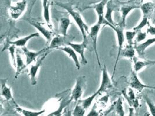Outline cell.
<instances>
[{
	"label": "cell",
	"instance_id": "obj_9",
	"mask_svg": "<svg viewBox=\"0 0 155 116\" xmlns=\"http://www.w3.org/2000/svg\"><path fill=\"white\" fill-rule=\"evenodd\" d=\"M28 22L33 26L35 29H37L43 36L48 41L52 39V31L47 26H45L41 22L37 21L33 19H28Z\"/></svg>",
	"mask_w": 155,
	"mask_h": 116
},
{
	"label": "cell",
	"instance_id": "obj_7",
	"mask_svg": "<svg viewBox=\"0 0 155 116\" xmlns=\"http://www.w3.org/2000/svg\"><path fill=\"white\" fill-rule=\"evenodd\" d=\"M27 7V1L21 0L15 2L9 8V13L11 18L14 20H18L24 14Z\"/></svg>",
	"mask_w": 155,
	"mask_h": 116
},
{
	"label": "cell",
	"instance_id": "obj_37",
	"mask_svg": "<svg viewBox=\"0 0 155 116\" xmlns=\"http://www.w3.org/2000/svg\"><path fill=\"white\" fill-rule=\"evenodd\" d=\"M151 65H155V61H149Z\"/></svg>",
	"mask_w": 155,
	"mask_h": 116
},
{
	"label": "cell",
	"instance_id": "obj_19",
	"mask_svg": "<svg viewBox=\"0 0 155 116\" xmlns=\"http://www.w3.org/2000/svg\"><path fill=\"white\" fill-rule=\"evenodd\" d=\"M16 74H15V78L17 79L18 77L27 67L26 63L24 62L23 59L21 58V53L18 50H16Z\"/></svg>",
	"mask_w": 155,
	"mask_h": 116
},
{
	"label": "cell",
	"instance_id": "obj_27",
	"mask_svg": "<svg viewBox=\"0 0 155 116\" xmlns=\"http://www.w3.org/2000/svg\"><path fill=\"white\" fill-rule=\"evenodd\" d=\"M133 62H134V70L135 72H138L140 70H142L143 68L151 65L149 61L147 62H143L138 60L135 57L133 58Z\"/></svg>",
	"mask_w": 155,
	"mask_h": 116
},
{
	"label": "cell",
	"instance_id": "obj_29",
	"mask_svg": "<svg viewBox=\"0 0 155 116\" xmlns=\"http://www.w3.org/2000/svg\"><path fill=\"white\" fill-rule=\"evenodd\" d=\"M137 34V31H126L125 33V38L127 40L128 45H133V40L136 34Z\"/></svg>",
	"mask_w": 155,
	"mask_h": 116
},
{
	"label": "cell",
	"instance_id": "obj_13",
	"mask_svg": "<svg viewBox=\"0 0 155 116\" xmlns=\"http://www.w3.org/2000/svg\"><path fill=\"white\" fill-rule=\"evenodd\" d=\"M110 0H101L98 3L94 4L92 6L91 8L94 9L96 12L97 16H98V22L104 24V10L105 8L106 7V5L107 4L108 2Z\"/></svg>",
	"mask_w": 155,
	"mask_h": 116
},
{
	"label": "cell",
	"instance_id": "obj_34",
	"mask_svg": "<svg viewBox=\"0 0 155 116\" xmlns=\"http://www.w3.org/2000/svg\"><path fill=\"white\" fill-rule=\"evenodd\" d=\"M147 37V33H143L140 31L138 33L136 38H135V41L137 43H140L141 41H143Z\"/></svg>",
	"mask_w": 155,
	"mask_h": 116
},
{
	"label": "cell",
	"instance_id": "obj_36",
	"mask_svg": "<svg viewBox=\"0 0 155 116\" xmlns=\"http://www.w3.org/2000/svg\"><path fill=\"white\" fill-rule=\"evenodd\" d=\"M95 105L93 107V108L90 111V113H88V114L87 116H98L99 113L97 111H96V109H95Z\"/></svg>",
	"mask_w": 155,
	"mask_h": 116
},
{
	"label": "cell",
	"instance_id": "obj_25",
	"mask_svg": "<svg viewBox=\"0 0 155 116\" xmlns=\"http://www.w3.org/2000/svg\"><path fill=\"white\" fill-rule=\"evenodd\" d=\"M98 95H99L98 92L97 91L95 93H94L93 94L91 95L90 96L87 97V98H85L84 99H83V100L80 99L78 102L83 106V108L84 109L87 110L91 106L92 102Z\"/></svg>",
	"mask_w": 155,
	"mask_h": 116
},
{
	"label": "cell",
	"instance_id": "obj_33",
	"mask_svg": "<svg viewBox=\"0 0 155 116\" xmlns=\"http://www.w3.org/2000/svg\"><path fill=\"white\" fill-rule=\"evenodd\" d=\"M148 23V18L147 16H143V18L140 23V24L133 28L134 30L135 31H140L141 29H143L145 26H147Z\"/></svg>",
	"mask_w": 155,
	"mask_h": 116
},
{
	"label": "cell",
	"instance_id": "obj_32",
	"mask_svg": "<svg viewBox=\"0 0 155 116\" xmlns=\"http://www.w3.org/2000/svg\"><path fill=\"white\" fill-rule=\"evenodd\" d=\"M145 101L146 102L149 109L150 111V113L153 116H155V105L152 102L150 101V99L148 98L147 96H144Z\"/></svg>",
	"mask_w": 155,
	"mask_h": 116
},
{
	"label": "cell",
	"instance_id": "obj_28",
	"mask_svg": "<svg viewBox=\"0 0 155 116\" xmlns=\"http://www.w3.org/2000/svg\"><path fill=\"white\" fill-rule=\"evenodd\" d=\"M16 46H15L13 44H11V45L8 48V50L9 52L11 60L12 62V65L16 69V49H15Z\"/></svg>",
	"mask_w": 155,
	"mask_h": 116
},
{
	"label": "cell",
	"instance_id": "obj_11",
	"mask_svg": "<svg viewBox=\"0 0 155 116\" xmlns=\"http://www.w3.org/2000/svg\"><path fill=\"white\" fill-rule=\"evenodd\" d=\"M69 45L76 52V53L80 56L81 58V63L82 65H87L88 61L85 56V50L88 47V40L83 41L81 43H70Z\"/></svg>",
	"mask_w": 155,
	"mask_h": 116
},
{
	"label": "cell",
	"instance_id": "obj_30",
	"mask_svg": "<svg viewBox=\"0 0 155 116\" xmlns=\"http://www.w3.org/2000/svg\"><path fill=\"white\" fill-rule=\"evenodd\" d=\"M115 109H116L117 114L118 116H124L125 115L124 111L123 110V102L121 98H119L116 102Z\"/></svg>",
	"mask_w": 155,
	"mask_h": 116
},
{
	"label": "cell",
	"instance_id": "obj_18",
	"mask_svg": "<svg viewBox=\"0 0 155 116\" xmlns=\"http://www.w3.org/2000/svg\"><path fill=\"white\" fill-rule=\"evenodd\" d=\"M71 25V20L69 16L62 18L59 22V34L64 36L68 35V31Z\"/></svg>",
	"mask_w": 155,
	"mask_h": 116
},
{
	"label": "cell",
	"instance_id": "obj_10",
	"mask_svg": "<svg viewBox=\"0 0 155 116\" xmlns=\"http://www.w3.org/2000/svg\"><path fill=\"white\" fill-rule=\"evenodd\" d=\"M21 49L26 58V64L28 67V66L31 65L32 63L35 62L37 58H39V56H40L42 53H44L45 51H47L48 48V47L44 48L42 50L37 52L30 51L26 47L21 48Z\"/></svg>",
	"mask_w": 155,
	"mask_h": 116
},
{
	"label": "cell",
	"instance_id": "obj_26",
	"mask_svg": "<svg viewBox=\"0 0 155 116\" xmlns=\"http://www.w3.org/2000/svg\"><path fill=\"white\" fill-rule=\"evenodd\" d=\"M143 16H147L150 14L155 8V4L153 2H146L140 6Z\"/></svg>",
	"mask_w": 155,
	"mask_h": 116
},
{
	"label": "cell",
	"instance_id": "obj_35",
	"mask_svg": "<svg viewBox=\"0 0 155 116\" xmlns=\"http://www.w3.org/2000/svg\"><path fill=\"white\" fill-rule=\"evenodd\" d=\"M147 33L152 36H155V27L149 26L147 30Z\"/></svg>",
	"mask_w": 155,
	"mask_h": 116
},
{
	"label": "cell",
	"instance_id": "obj_31",
	"mask_svg": "<svg viewBox=\"0 0 155 116\" xmlns=\"http://www.w3.org/2000/svg\"><path fill=\"white\" fill-rule=\"evenodd\" d=\"M86 110L83 108V106L80 105L78 103L75 106L74 110L72 113V115L75 116H84Z\"/></svg>",
	"mask_w": 155,
	"mask_h": 116
},
{
	"label": "cell",
	"instance_id": "obj_2",
	"mask_svg": "<svg viewBox=\"0 0 155 116\" xmlns=\"http://www.w3.org/2000/svg\"><path fill=\"white\" fill-rule=\"evenodd\" d=\"M104 25H106V26H109L110 27H111L112 29H113V30L115 31L116 34V36H117V43H118V52H117V58H116V62H115V65L114 66V69H113V75H112V79L114 77V73L116 72V67L117 65V63H118V62L119 60V59H120V53H121V51L123 49V44L124 42V40H125V35L124 34V31H123V27H121L120 26H116L112 25L111 24H109L107 22H105V20L104 21V23H103Z\"/></svg>",
	"mask_w": 155,
	"mask_h": 116
},
{
	"label": "cell",
	"instance_id": "obj_22",
	"mask_svg": "<svg viewBox=\"0 0 155 116\" xmlns=\"http://www.w3.org/2000/svg\"><path fill=\"white\" fill-rule=\"evenodd\" d=\"M15 109L19 113H21L23 116H38L41 115L45 112V109H42V110L40 111H31L27 109H23L18 105V104L15 102Z\"/></svg>",
	"mask_w": 155,
	"mask_h": 116
},
{
	"label": "cell",
	"instance_id": "obj_24",
	"mask_svg": "<svg viewBox=\"0 0 155 116\" xmlns=\"http://www.w3.org/2000/svg\"><path fill=\"white\" fill-rule=\"evenodd\" d=\"M135 51L133 45H127L124 49H122L120 53V58H126L133 59L135 57Z\"/></svg>",
	"mask_w": 155,
	"mask_h": 116
},
{
	"label": "cell",
	"instance_id": "obj_15",
	"mask_svg": "<svg viewBox=\"0 0 155 116\" xmlns=\"http://www.w3.org/2000/svg\"><path fill=\"white\" fill-rule=\"evenodd\" d=\"M58 50H61V51L64 52L69 58H71L73 60V61L74 62L75 66L78 70H80L81 63H80V60L78 58V53L71 47V46L67 45L65 47H60L58 49Z\"/></svg>",
	"mask_w": 155,
	"mask_h": 116
},
{
	"label": "cell",
	"instance_id": "obj_23",
	"mask_svg": "<svg viewBox=\"0 0 155 116\" xmlns=\"http://www.w3.org/2000/svg\"><path fill=\"white\" fill-rule=\"evenodd\" d=\"M154 43H155V37L149 38L144 43L137 45L135 47L136 51L140 56H142L144 55L145 51L147 50V48Z\"/></svg>",
	"mask_w": 155,
	"mask_h": 116
},
{
	"label": "cell",
	"instance_id": "obj_12",
	"mask_svg": "<svg viewBox=\"0 0 155 116\" xmlns=\"http://www.w3.org/2000/svg\"><path fill=\"white\" fill-rule=\"evenodd\" d=\"M140 8V6L135 4L134 3H128L123 4L120 7V12H121V22L120 26L124 28L126 26V21L127 16L128 14L135 9H137Z\"/></svg>",
	"mask_w": 155,
	"mask_h": 116
},
{
	"label": "cell",
	"instance_id": "obj_16",
	"mask_svg": "<svg viewBox=\"0 0 155 116\" xmlns=\"http://www.w3.org/2000/svg\"><path fill=\"white\" fill-rule=\"evenodd\" d=\"M7 79H1V95L6 101H12L15 102L12 91L10 87H8L7 84Z\"/></svg>",
	"mask_w": 155,
	"mask_h": 116
},
{
	"label": "cell",
	"instance_id": "obj_21",
	"mask_svg": "<svg viewBox=\"0 0 155 116\" xmlns=\"http://www.w3.org/2000/svg\"><path fill=\"white\" fill-rule=\"evenodd\" d=\"M43 8V18L45 21L47 26L49 29H52V24L51 23L50 11H49V0H42Z\"/></svg>",
	"mask_w": 155,
	"mask_h": 116
},
{
	"label": "cell",
	"instance_id": "obj_3",
	"mask_svg": "<svg viewBox=\"0 0 155 116\" xmlns=\"http://www.w3.org/2000/svg\"><path fill=\"white\" fill-rule=\"evenodd\" d=\"M49 53H50V50L48 49L47 51H45L40 56H39L38 60L35 61V64H32L30 65L29 76L30 78L31 84L33 86H35L36 85L37 81V74L39 71V69L40 67L42 66L44 60L48 56Z\"/></svg>",
	"mask_w": 155,
	"mask_h": 116
},
{
	"label": "cell",
	"instance_id": "obj_14",
	"mask_svg": "<svg viewBox=\"0 0 155 116\" xmlns=\"http://www.w3.org/2000/svg\"><path fill=\"white\" fill-rule=\"evenodd\" d=\"M130 86L132 88H134L135 89L137 90L138 92H141L144 88H152L155 89V87L152 86H148L143 83L141 82V81L139 80V79L137 77V72L134 70L132 71L131 72V80H130Z\"/></svg>",
	"mask_w": 155,
	"mask_h": 116
},
{
	"label": "cell",
	"instance_id": "obj_5",
	"mask_svg": "<svg viewBox=\"0 0 155 116\" xmlns=\"http://www.w3.org/2000/svg\"><path fill=\"white\" fill-rule=\"evenodd\" d=\"M102 24L97 22L95 25L92 26L91 27L89 30V34L88 36L91 40L92 43V47L94 48V51L95 52V54L96 55V57L97 59L98 63L99 66L100 68H102V66L101 64V62L99 60V57L98 52V48H97V41H98V34L101 30Z\"/></svg>",
	"mask_w": 155,
	"mask_h": 116
},
{
	"label": "cell",
	"instance_id": "obj_6",
	"mask_svg": "<svg viewBox=\"0 0 155 116\" xmlns=\"http://www.w3.org/2000/svg\"><path fill=\"white\" fill-rule=\"evenodd\" d=\"M74 37L71 36H64L61 34L57 35L52 38L48 48L50 50L54 49L58 50L60 47L69 45V44L71 43Z\"/></svg>",
	"mask_w": 155,
	"mask_h": 116
},
{
	"label": "cell",
	"instance_id": "obj_17",
	"mask_svg": "<svg viewBox=\"0 0 155 116\" xmlns=\"http://www.w3.org/2000/svg\"><path fill=\"white\" fill-rule=\"evenodd\" d=\"M40 36V34L38 32H35L31 33L30 34H29L27 36L25 37H22L21 38L18 39L17 40H15L14 41H10L9 44H13L15 46L18 47H21L23 48L24 47H26V45L27 43L28 42L29 40H30L31 39H32L33 38L35 37H38Z\"/></svg>",
	"mask_w": 155,
	"mask_h": 116
},
{
	"label": "cell",
	"instance_id": "obj_4",
	"mask_svg": "<svg viewBox=\"0 0 155 116\" xmlns=\"http://www.w3.org/2000/svg\"><path fill=\"white\" fill-rule=\"evenodd\" d=\"M86 82L85 76H78L76 81V84L71 91V101L78 102L81 99L83 94Z\"/></svg>",
	"mask_w": 155,
	"mask_h": 116
},
{
	"label": "cell",
	"instance_id": "obj_20",
	"mask_svg": "<svg viewBox=\"0 0 155 116\" xmlns=\"http://www.w3.org/2000/svg\"><path fill=\"white\" fill-rule=\"evenodd\" d=\"M106 8L105 14H104L105 21L107 22L109 24L115 26L114 22L113 21V18H112V14L114 9V5L113 4L112 0H110L108 2L107 4L106 5Z\"/></svg>",
	"mask_w": 155,
	"mask_h": 116
},
{
	"label": "cell",
	"instance_id": "obj_8",
	"mask_svg": "<svg viewBox=\"0 0 155 116\" xmlns=\"http://www.w3.org/2000/svg\"><path fill=\"white\" fill-rule=\"evenodd\" d=\"M102 69V78H101V82L100 86L97 90L99 94H101L104 92L106 91L107 89L112 88V81L110 78V76L108 74L106 66H104L103 67L101 68Z\"/></svg>",
	"mask_w": 155,
	"mask_h": 116
},
{
	"label": "cell",
	"instance_id": "obj_38",
	"mask_svg": "<svg viewBox=\"0 0 155 116\" xmlns=\"http://www.w3.org/2000/svg\"><path fill=\"white\" fill-rule=\"evenodd\" d=\"M150 1H154V0H150Z\"/></svg>",
	"mask_w": 155,
	"mask_h": 116
},
{
	"label": "cell",
	"instance_id": "obj_1",
	"mask_svg": "<svg viewBox=\"0 0 155 116\" xmlns=\"http://www.w3.org/2000/svg\"><path fill=\"white\" fill-rule=\"evenodd\" d=\"M57 4L64 9H65L68 14L71 15L74 19V22L80 30L83 41L88 40V35L89 34V28L88 26L85 24L84 20L83 19L81 14L78 13L72 7L71 4L69 3H62L57 2Z\"/></svg>",
	"mask_w": 155,
	"mask_h": 116
}]
</instances>
